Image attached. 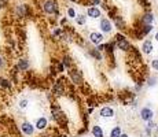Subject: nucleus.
<instances>
[{"label":"nucleus","mask_w":158,"mask_h":137,"mask_svg":"<svg viewBox=\"0 0 158 137\" xmlns=\"http://www.w3.org/2000/svg\"><path fill=\"white\" fill-rule=\"evenodd\" d=\"M43 10L45 14H56L58 11V4L55 0H44L43 3Z\"/></svg>","instance_id":"1"},{"label":"nucleus","mask_w":158,"mask_h":137,"mask_svg":"<svg viewBox=\"0 0 158 137\" xmlns=\"http://www.w3.org/2000/svg\"><path fill=\"white\" fill-rule=\"evenodd\" d=\"M115 42H117V47H118V50L124 51V52H127V51H128L129 48H131L129 41L127 40V38L124 37L123 34H117V36H115Z\"/></svg>","instance_id":"2"},{"label":"nucleus","mask_w":158,"mask_h":137,"mask_svg":"<svg viewBox=\"0 0 158 137\" xmlns=\"http://www.w3.org/2000/svg\"><path fill=\"white\" fill-rule=\"evenodd\" d=\"M69 77H70L72 82L74 85H83L84 84V80H83V74H81L78 70H74V69H70L69 70Z\"/></svg>","instance_id":"3"},{"label":"nucleus","mask_w":158,"mask_h":137,"mask_svg":"<svg viewBox=\"0 0 158 137\" xmlns=\"http://www.w3.org/2000/svg\"><path fill=\"white\" fill-rule=\"evenodd\" d=\"M19 127H21L22 135H25V136H33V133H35V125L30 123L29 121H23Z\"/></svg>","instance_id":"4"},{"label":"nucleus","mask_w":158,"mask_h":137,"mask_svg":"<svg viewBox=\"0 0 158 137\" xmlns=\"http://www.w3.org/2000/svg\"><path fill=\"white\" fill-rule=\"evenodd\" d=\"M15 15L18 18H25L29 15V7L28 4H17L15 6V10H14Z\"/></svg>","instance_id":"5"},{"label":"nucleus","mask_w":158,"mask_h":137,"mask_svg":"<svg viewBox=\"0 0 158 137\" xmlns=\"http://www.w3.org/2000/svg\"><path fill=\"white\" fill-rule=\"evenodd\" d=\"M29 67H30V62H29L28 59H25V58H21V59H18L17 63H15V69H17L18 71H21V73L28 71Z\"/></svg>","instance_id":"6"},{"label":"nucleus","mask_w":158,"mask_h":137,"mask_svg":"<svg viewBox=\"0 0 158 137\" xmlns=\"http://www.w3.org/2000/svg\"><path fill=\"white\" fill-rule=\"evenodd\" d=\"M52 93L55 96H62L65 93V84H63L62 80H58L52 87Z\"/></svg>","instance_id":"7"},{"label":"nucleus","mask_w":158,"mask_h":137,"mask_svg":"<svg viewBox=\"0 0 158 137\" xmlns=\"http://www.w3.org/2000/svg\"><path fill=\"white\" fill-rule=\"evenodd\" d=\"M153 117H154V112H153V110H150V108H142L140 110V118L143 121H153Z\"/></svg>","instance_id":"8"},{"label":"nucleus","mask_w":158,"mask_h":137,"mask_svg":"<svg viewBox=\"0 0 158 137\" xmlns=\"http://www.w3.org/2000/svg\"><path fill=\"white\" fill-rule=\"evenodd\" d=\"M48 126V119L45 117H40L36 119V123H35V129L37 130H44L45 127Z\"/></svg>","instance_id":"9"},{"label":"nucleus","mask_w":158,"mask_h":137,"mask_svg":"<svg viewBox=\"0 0 158 137\" xmlns=\"http://www.w3.org/2000/svg\"><path fill=\"white\" fill-rule=\"evenodd\" d=\"M89 40H91L92 44L98 45V44H101V42L103 41V36L101 34V33H98V32H92L89 34Z\"/></svg>","instance_id":"10"},{"label":"nucleus","mask_w":158,"mask_h":137,"mask_svg":"<svg viewBox=\"0 0 158 137\" xmlns=\"http://www.w3.org/2000/svg\"><path fill=\"white\" fill-rule=\"evenodd\" d=\"M111 29H113V26H111V22L109 19H106V18H103L101 21V30L105 33H110Z\"/></svg>","instance_id":"11"},{"label":"nucleus","mask_w":158,"mask_h":137,"mask_svg":"<svg viewBox=\"0 0 158 137\" xmlns=\"http://www.w3.org/2000/svg\"><path fill=\"white\" fill-rule=\"evenodd\" d=\"M0 88H2V89H11V88H13V82L8 80V78L0 75Z\"/></svg>","instance_id":"12"},{"label":"nucleus","mask_w":158,"mask_h":137,"mask_svg":"<svg viewBox=\"0 0 158 137\" xmlns=\"http://www.w3.org/2000/svg\"><path fill=\"white\" fill-rule=\"evenodd\" d=\"M101 117L102 118H111V117H114V110L111 107H103L101 110Z\"/></svg>","instance_id":"13"},{"label":"nucleus","mask_w":158,"mask_h":137,"mask_svg":"<svg viewBox=\"0 0 158 137\" xmlns=\"http://www.w3.org/2000/svg\"><path fill=\"white\" fill-rule=\"evenodd\" d=\"M153 50H154V47H153V42H151L150 40H146L143 44H142V51H143L144 54H151L153 52Z\"/></svg>","instance_id":"14"},{"label":"nucleus","mask_w":158,"mask_h":137,"mask_svg":"<svg viewBox=\"0 0 158 137\" xmlns=\"http://www.w3.org/2000/svg\"><path fill=\"white\" fill-rule=\"evenodd\" d=\"M91 132H92V136L94 137H103V129L99 126V125H94Z\"/></svg>","instance_id":"15"},{"label":"nucleus","mask_w":158,"mask_h":137,"mask_svg":"<svg viewBox=\"0 0 158 137\" xmlns=\"http://www.w3.org/2000/svg\"><path fill=\"white\" fill-rule=\"evenodd\" d=\"M88 17H91V18H99L101 17V11H99V8H96V7H91V8H88Z\"/></svg>","instance_id":"16"},{"label":"nucleus","mask_w":158,"mask_h":137,"mask_svg":"<svg viewBox=\"0 0 158 137\" xmlns=\"http://www.w3.org/2000/svg\"><path fill=\"white\" fill-rule=\"evenodd\" d=\"M142 21H143V23H144V25H151V23H153V21H154L153 14H146Z\"/></svg>","instance_id":"17"},{"label":"nucleus","mask_w":158,"mask_h":137,"mask_svg":"<svg viewBox=\"0 0 158 137\" xmlns=\"http://www.w3.org/2000/svg\"><path fill=\"white\" fill-rule=\"evenodd\" d=\"M114 22H115V26H117L118 29H124V27H125V22H124V19L121 17H115Z\"/></svg>","instance_id":"18"},{"label":"nucleus","mask_w":158,"mask_h":137,"mask_svg":"<svg viewBox=\"0 0 158 137\" xmlns=\"http://www.w3.org/2000/svg\"><path fill=\"white\" fill-rule=\"evenodd\" d=\"M121 127L120 126H114L113 129H111V132H110V137H120L121 136Z\"/></svg>","instance_id":"19"},{"label":"nucleus","mask_w":158,"mask_h":137,"mask_svg":"<svg viewBox=\"0 0 158 137\" xmlns=\"http://www.w3.org/2000/svg\"><path fill=\"white\" fill-rule=\"evenodd\" d=\"M89 54L92 55V56L95 58V59H98V60H102V59H103L101 51H98V50H91V51H89Z\"/></svg>","instance_id":"20"},{"label":"nucleus","mask_w":158,"mask_h":137,"mask_svg":"<svg viewBox=\"0 0 158 137\" xmlns=\"http://www.w3.org/2000/svg\"><path fill=\"white\" fill-rule=\"evenodd\" d=\"M28 104H29V100H28V99H22V100H19V103H18L19 108H22V110L28 107Z\"/></svg>","instance_id":"21"},{"label":"nucleus","mask_w":158,"mask_h":137,"mask_svg":"<svg viewBox=\"0 0 158 137\" xmlns=\"http://www.w3.org/2000/svg\"><path fill=\"white\" fill-rule=\"evenodd\" d=\"M63 66H65V67H70L72 66V60H70V58L69 56H63Z\"/></svg>","instance_id":"22"},{"label":"nucleus","mask_w":158,"mask_h":137,"mask_svg":"<svg viewBox=\"0 0 158 137\" xmlns=\"http://www.w3.org/2000/svg\"><path fill=\"white\" fill-rule=\"evenodd\" d=\"M76 21H77L78 25H84L87 19H85V17H84V15H78V17H76Z\"/></svg>","instance_id":"23"},{"label":"nucleus","mask_w":158,"mask_h":137,"mask_svg":"<svg viewBox=\"0 0 158 137\" xmlns=\"http://www.w3.org/2000/svg\"><path fill=\"white\" fill-rule=\"evenodd\" d=\"M6 66H7V60L4 59V56H2V55H0V70H4Z\"/></svg>","instance_id":"24"},{"label":"nucleus","mask_w":158,"mask_h":137,"mask_svg":"<svg viewBox=\"0 0 158 137\" xmlns=\"http://www.w3.org/2000/svg\"><path fill=\"white\" fill-rule=\"evenodd\" d=\"M147 84H148V87H156L157 85V78L156 77H150L148 78V81H147Z\"/></svg>","instance_id":"25"},{"label":"nucleus","mask_w":158,"mask_h":137,"mask_svg":"<svg viewBox=\"0 0 158 137\" xmlns=\"http://www.w3.org/2000/svg\"><path fill=\"white\" fill-rule=\"evenodd\" d=\"M68 15H69V18H76L77 15H76V11L73 10V8H69L68 10Z\"/></svg>","instance_id":"26"},{"label":"nucleus","mask_w":158,"mask_h":137,"mask_svg":"<svg viewBox=\"0 0 158 137\" xmlns=\"http://www.w3.org/2000/svg\"><path fill=\"white\" fill-rule=\"evenodd\" d=\"M151 66H153L154 70H157V71H158V59H154L153 62H151Z\"/></svg>","instance_id":"27"},{"label":"nucleus","mask_w":158,"mask_h":137,"mask_svg":"<svg viewBox=\"0 0 158 137\" xmlns=\"http://www.w3.org/2000/svg\"><path fill=\"white\" fill-rule=\"evenodd\" d=\"M7 2L8 0H0V8H4L7 6Z\"/></svg>","instance_id":"28"},{"label":"nucleus","mask_w":158,"mask_h":137,"mask_svg":"<svg viewBox=\"0 0 158 137\" xmlns=\"http://www.w3.org/2000/svg\"><path fill=\"white\" fill-rule=\"evenodd\" d=\"M99 2H101V0H92L94 4H99Z\"/></svg>","instance_id":"29"},{"label":"nucleus","mask_w":158,"mask_h":137,"mask_svg":"<svg viewBox=\"0 0 158 137\" xmlns=\"http://www.w3.org/2000/svg\"><path fill=\"white\" fill-rule=\"evenodd\" d=\"M120 137H129L128 135H125V133H121V136Z\"/></svg>","instance_id":"30"},{"label":"nucleus","mask_w":158,"mask_h":137,"mask_svg":"<svg viewBox=\"0 0 158 137\" xmlns=\"http://www.w3.org/2000/svg\"><path fill=\"white\" fill-rule=\"evenodd\" d=\"M56 137H68L66 135H59V136H56Z\"/></svg>","instance_id":"31"},{"label":"nucleus","mask_w":158,"mask_h":137,"mask_svg":"<svg viewBox=\"0 0 158 137\" xmlns=\"http://www.w3.org/2000/svg\"><path fill=\"white\" fill-rule=\"evenodd\" d=\"M156 40H157V41H158V32H157V33H156Z\"/></svg>","instance_id":"32"},{"label":"nucleus","mask_w":158,"mask_h":137,"mask_svg":"<svg viewBox=\"0 0 158 137\" xmlns=\"http://www.w3.org/2000/svg\"><path fill=\"white\" fill-rule=\"evenodd\" d=\"M0 137H3V136H2V132H0Z\"/></svg>","instance_id":"33"},{"label":"nucleus","mask_w":158,"mask_h":137,"mask_svg":"<svg viewBox=\"0 0 158 137\" xmlns=\"http://www.w3.org/2000/svg\"><path fill=\"white\" fill-rule=\"evenodd\" d=\"M157 137H158V136H157Z\"/></svg>","instance_id":"34"}]
</instances>
